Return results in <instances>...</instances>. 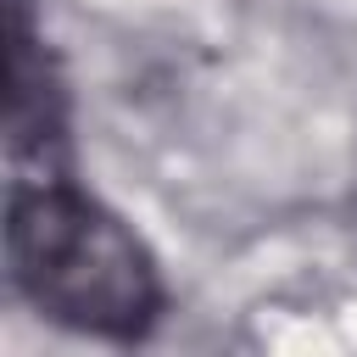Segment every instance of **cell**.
I'll list each match as a JSON object with an SVG mask.
<instances>
[{
	"label": "cell",
	"instance_id": "obj_2",
	"mask_svg": "<svg viewBox=\"0 0 357 357\" xmlns=\"http://www.w3.org/2000/svg\"><path fill=\"white\" fill-rule=\"evenodd\" d=\"M6 162L11 178L67 173V89L56 56L28 22V0H11V61H6Z\"/></svg>",
	"mask_w": 357,
	"mask_h": 357
},
{
	"label": "cell",
	"instance_id": "obj_1",
	"mask_svg": "<svg viewBox=\"0 0 357 357\" xmlns=\"http://www.w3.org/2000/svg\"><path fill=\"white\" fill-rule=\"evenodd\" d=\"M11 290L61 329L139 340L162 318V273L145 240L67 173L11 178L6 190Z\"/></svg>",
	"mask_w": 357,
	"mask_h": 357
}]
</instances>
